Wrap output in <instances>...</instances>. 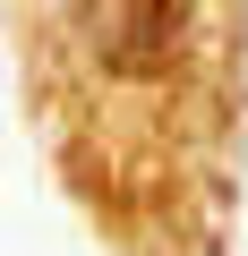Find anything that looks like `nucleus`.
Masks as SVG:
<instances>
[{
  "label": "nucleus",
  "mask_w": 248,
  "mask_h": 256,
  "mask_svg": "<svg viewBox=\"0 0 248 256\" xmlns=\"http://www.w3.org/2000/svg\"><path fill=\"white\" fill-rule=\"evenodd\" d=\"M43 52L103 102H214L231 60V0H43Z\"/></svg>",
  "instance_id": "obj_1"
}]
</instances>
